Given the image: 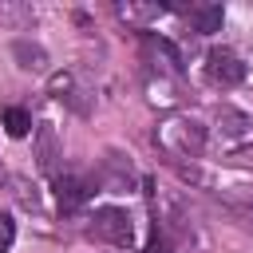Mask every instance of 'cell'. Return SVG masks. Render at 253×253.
I'll list each match as a JSON object with an SVG mask.
<instances>
[{"label":"cell","instance_id":"obj_15","mask_svg":"<svg viewBox=\"0 0 253 253\" xmlns=\"http://www.w3.org/2000/svg\"><path fill=\"white\" fill-rule=\"evenodd\" d=\"M0 20H24V24H32V12H28V8H12V4H0Z\"/></svg>","mask_w":253,"mask_h":253},{"label":"cell","instance_id":"obj_7","mask_svg":"<svg viewBox=\"0 0 253 253\" xmlns=\"http://www.w3.org/2000/svg\"><path fill=\"white\" fill-rule=\"evenodd\" d=\"M36 162H40V170L55 174L59 142H55V126H51V123H40V126H36Z\"/></svg>","mask_w":253,"mask_h":253},{"label":"cell","instance_id":"obj_13","mask_svg":"<svg viewBox=\"0 0 253 253\" xmlns=\"http://www.w3.org/2000/svg\"><path fill=\"white\" fill-rule=\"evenodd\" d=\"M126 182H130V162H119V154H111L107 158V178H103V186L107 190H126Z\"/></svg>","mask_w":253,"mask_h":253},{"label":"cell","instance_id":"obj_5","mask_svg":"<svg viewBox=\"0 0 253 253\" xmlns=\"http://www.w3.org/2000/svg\"><path fill=\"white\" fill-rule=\"evenodd\" d=\"M47 87H51V95H55L59 103H67L71 111H79V115H87V111H91V95H87V91L79 87L75 71H55Z\"/></svg>","mask_w":253,"mask_h":253},{"label":"cell","instance_id":"obj_9","mask_svg":"<svg viewBox=\"0 0 253 253\" xmlns=\"http://www.w3.org/2000/svg\"><path fill=\"white\" fill-rule=\"evenodd\" d=\"M190 20L202 36H213V32H221L225 12H221V4H198V8H190Z\"/></svg>","mask_w":253,"mask_h":253},{"label":"cell","instance_id":"obj_3","mask_svg":"<svg viewBox=\"0 0 253 253\" xmlns=\"http://www.w3.org/2000/svg\"><path fill=\"white\" fill-rule=\"evenodd\" d=\"M87 229H91V237L111 241V245H130V241H134V221H130V213H126V210H115V206L95 210Z\"/></svg>","mask_w":253,"mask_h":253},{"label":"cell","instance_id":"obj_4","mask_svg":"<svg viewBox=\"0 0 253 253\" xmlns=\"http://www.w3.org/2000/svg\"><path fill=\"white\" fill-rule=\"evenodd\" d=\"M206 75H210V83H217V87H237V83L245 79V63H241L229 47H210V55H206Z\"/></svg>","mask_w":253,"mask_h":253},{"label":"cell","instance_id":"obj_1","mask_svg":"<svg viewBox=\"0 0 253 253\" xmlns=\"http://www.w3.org/2000/svg\"><path fill=\"white\" fill-rule=\"evenodd\" d=\"M154 142L170 154V158H198L206 150V126L194 119H166L154 130Z\"/></svg>","mask_w":253,"mask_h":253},{"label":"cell","instance_id":"obj_6","mask_svg":"<svg viewBox=\"0 0 253 253\" xmlns=\"http://www.w3.org/2000/svg\"><path fill=\"white\" fill-rule=\"evenodd\" d=\"M55 198H59V210H79L91 198V186L79 174H55Z\"/></svg>","mask_w":253,"mask_h":253},{"label":"cell","instance_id":"obj_14","mask_svg":"<svg viewBox=\"0 0 253 253\" xmlns=\"http://www.w3.org/2000/svg\"><path fill=\"white\" fill-rule=\"evenodd\" d=\"M12 241H16V221H12L8 213H0V253H8Z\"/></svg>","mask_w":253,"mask_h":253},{"label":"cell","instance_id":"obj_10","mask_svg":"<svg viewBox=\"0 0 253 253\" xmlns=\"http://www.w3.org/2000/svg\"><path fill=\"white\" fill-rule=\"evenodd\" d=\"M115 12L123 20H130V24H150V20H158L166 12V4H134V0H126V4H115Z\"/></svg>","mask_w":253,"mask_h":253},{"label":"cell","instance_id":"obj_12","mask_svg":"<svg viewBox=\"0 0 253 253\" xmlns=\"http://www.w3.org/2000/svg\"><path fill=\"white\" fill-rule=\"evenodd\" d=\"M0 123H4V130H8L12 138H24V134L32 130V115H28L24 107H4V111H0Z\"/></svg>","mask_w":253,"mask_h":253},{"label":"cell","instance_id":"obj_2","mask_svg":"<svg viewBox=\"0 0 253 253\" xmlns=\"http://www.w3.org/2000/svg\"><path fill=\"white\" fill-rule=\"evenodd\" d=\"M213 142L221 154H237V150L253 146V119L237 107H221L217 123H213Z\"/></svg>","mask_w":253,"mask_h":253},{"label":"cell","instance_id":"obj_8","mask_svg":"<svg viewBox=\"0 0 253 253\" xmlns=\"http://www.w3.org/2000/svg\"><path fill=\"white\" fill-rule=\"evenodd\" d=\"M12 55L20 59L24 71H47V51L40 43H32V40H16L12 43Z\"/></svg>","mask_w":253,"mask_h":253},{"label":"cell","instance_id":"obj_11","mask_svg":"<svg viewBox=\"0 0 253 253\" xmlns=\"http://www.w3.org/2000/svg\"><path fill=\"white\" fill-rule=\"evenodd\" d=\"M142 43H146V55H150V59H166V67H170V71H182V55H178V47H174L170 40L146 36Z\"/></svg>","mask_w":253,"mask_h":253}]
</instances>
